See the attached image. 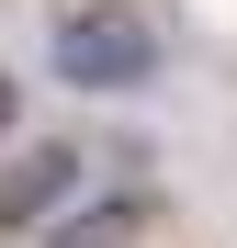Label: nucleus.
I'll list each match as a JSON object with an SVG mask.
<instances>
[{
	"label": "nucleus",
	"instance_id": "obj_1",
	"mask_svg": "<svg viewBox=\"0 0 237 248\" xmlns=\"http://www.w3.org/2000/svg\"><path fill=\"white\" fill-rule=\"evenodd\" d=\"M158 57H170V34H158L147 0H79V12L46 34V68L68 79V91H91V102H125L158 79Z\"/></svg>",
	"mask_w": 237,
	"mask_h": 248
},
{
	"label": "nucleus",
	"instance_id": "obj_3",
	"mask_svg": "<svg viewBox=\"0 0 237 248\" xmlns=\"http://www.w3.org/2000/svg\"><path fill=\"white\" fill-rule=\"evenodd\" d=\"M136 237H147V192H91L46 215V248H136Z\"/></svg>",
	"mask_w": 237,
	"mask_h": 248
},
{
	"label": "nucleus",
	"instance_id": "obj_2",
	"mask_svg": "<svg viewBox=\"0 0 237 248\" xmlns=\"http://www.w3.org/2000/svg\"><path fill=\"white\" fill-rule=\"evenodd\" d=\"M79 181H91V158H79V136H46V147H12V170H0V237L46 226L79 203Z\"/></svg>",
	"mask_w": 237,
	"mask_h": 248
},
{
	"label": "nucleus",
	"instance_id": "obj_4",
	"mask_svg": "<svg viewBox=\"0 0 237 248\" xmlns=\"http://www.w3.org/2000/svg\"><path fill=\"white\" fill-rule=\"evenodd\" d=\"M12 136H23V91L0 79V147H12Z\"/></svg>",
	"mask_w": 237,
	"mask_h": 248
}]
</instances>
